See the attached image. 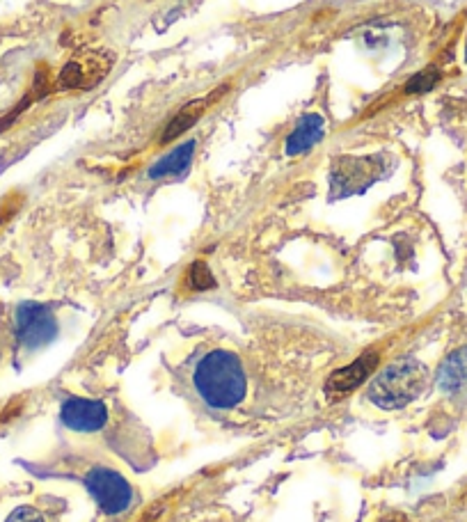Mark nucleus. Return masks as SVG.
<instances>
[{
    "mask_svg": "<svg viewBox=\"0 0 467 522\" xmlns=\"http://www.w3.org/2000/svg\"><path fill=\"white\" fill-rule=\"evenodd\" d=\"M195 387L211 408H234L245 397L241 360L229 351H211L195 369Z\"/></svg>",
    "mask_w": 467,
    "mask_h": 522,
    "instance_id": "nucleus-1",
    "label": "nucleus"
},
{
    "mask_svg": "<svg viewBox=\"0 0 467 522\" xmlns=\"http://www.w3.org/2000/svg\"><path fill=\"white\" fill-rule=\"evenodd\" d=\"M429 385V371L413 358H403L385 367L369 387V399L378 408L397 410L417 399Z\"/></svg>",
    "mask_w": 467,
    "mask_h": 522,
    "instance_id": "nucleus-2",
    "label": "nucleus"
},
{
    "mask_svg": "<svg viewBox=\"0 0 467 522\" xmlns=\"http://www.w3.org/2000/svg\"><path fill=\"white\" fill-rule=\"evenodd\" d=\"M383 177V158L367 156V158H337L330 170V191L332 197H348L362 193L374 181Z\"/></svg>",
    "mask_w": 467,
    "mask_h": 522,
    "instance_id": "nucleus-3",
    "label": "nucleus"
},
{
    "mask_svg": "<svg viewBox=\"0 0 467 522\" xmlns=\"http://www.w3.org/2000/svg\"><path fill=\"white\" fill-rule=\"evenodd\" d=\"M113 67V55L104 51L78 53L74 60H69L60 71L58 87L60 90H78L85 92L90 87L99 85L108 76Z\"/></svg>",
    "mask_w": 467,
    "mask_h": 522,
    "instance_id": "nucleus-4",
    "label": "nucleus"
},
{
    "mask_svg": "<svg viewBox=\"0 0 467 522\" xmlns=\"http://www.w3.org/2000/svg\"><path fill=\"white\" fill-rule=\"evenodd\" d=\"M85 486L108 516L126 511L133 502V488L129 486V481L108 468H94L87 474Z\"/></svg>",
    "mask_w": 467,
    "mask_h": 522,
    "instance_id": "nucleus-5",
    "label": "nucleus"
},
{
    "mask_svg": "<svg viewBox=\"0 0 467 522\" xmlns=\"http://www.w3.org/2000/svg\"><path fill=\"white\" fill-rule=\"evenodd\" d=\"M14 323H17V339L26 348L46 346L58 335V321H55L53 312L37 303H23L17 310Z\"/></svg>",
    "mask_w": 467,
    "mask_h": 522,
    "instance_id": "nucleus-6",
    "label": "nucleus"
},
{
    "mask_svg": "<svg viewBox=\"0 0 467 522\" xmlns=\"http://www.w3.org/2000/svg\"><path fill=\"white\" fill-rule=\"evenodd\" d=\"M62 424L78 433H94L108 422V410L101 401L67 399L60 410Z\"/></svg>",
    "mask_w": 467,
    "mask_h": 522,
    "instance_id": "nucleus-7",
    "label": "nucleus"
},
{
    "mask_svg": "<svg viewBox=\"0 0 467 522\" xmlns=\"http://www.w3.org/2000/svg\"><path fill=\"white\" fill-rule=\"evenodd\" d=\"M376 362H378L376 353H364L362 358H358V360L353 362V365H348L346 369L335 371V374L328 378L326 392L328 394H348V392H353L355 387L362 385L371 376V371L376 369Z\"/></svg>",
    "mask_w": 467,
    "mask_h": 522,
    "instance_id": "nucleus-8",
    "label": "nucleus"
},
{
    "mask_svg": "<svg viewBox=\"0 0 467 522\" xmlns=\"http://www.w3.org/2000/svg\"><path fill=\"white\" fill-rule=\"evenodd\" d=\"M323 136H326V122H323V117L321 115H305L287 140V154L289 156H300V154L310 152L314 145H319Z\"/></svg>",
    "mask_w": 467,
    "mask_h": 522,
    "instance_id": "nucleus-9",
    "label": "nucleus"
},
{
    "mask_svg": "<svg viewBox=\"0 0 467 522\" xmlns=\"http://www.w3.org/2000/svg\"><path fill=\"white\" fill-rule=\"evenodd\" d=\"M438 385L445 392H456L467 385V346L456 348L449 358L442 362L438 371Z\"/></svg>",
    "mask_w": 467,
    "mask_h": 522,
    "instance_id": "nucleus-10",
    "label": "nucleus"
},
{
    "mask_svg": "<svg viewBox=\"0 0 467 522\" xmlns=\"http://www.w3.org/2000/svg\"><path fill=\"white\" fill-rule=\"evenodd\" d=\"M195 154V142H184L177 149H172L168 156H163L152 170H149V177L161 179V177H177V174L186 172L188 165L193 163Z\"/></svg>",
    "mask_w": 467,
    "mask_h": 522,
    "instance_id": "nucleus-11",
    "label": "nucleus"
},
{
    "mask_svg": "<svg viewBox=\"0 0 467 522\" xmlns=\"http://www.w3.org/2000/svg\"><path fill=\"white\" fill-rule=\"evenodd\" d=\"M207 99L202 101H193V104H188L181 113L174 117V120L165 126V133H163V142H172L177 140L179 136H184V133L191 129V126L200 120V117L204 115V110H207Z\"/></svg>",
    "mask_w": 467,
    "mask_h": 522,
    "instance_id": "nucleus-12",
    "label": "nucleus"
},
{
    "mask_svg": "<svg viewBox=\"0 0 467 522\" xmlns=\"http://www.w3.org/2000/svg\"><path fill=\"white\" fill-rule=\"evenodd\" d=\"M188 284H191L193 289L202 291V289H211L216 280H213V275L209 273V268L204 264H193L191 271H188Z\"/></svg>",
    "mask_w": 467,
    "mask_h": 522,
    "instance_id": "nucleus-13",
    "label": "nucleus"
},
{
    "mask_svg": "<svg viewBox=\"0 0 467 522\" xmlns=\"http://www.w3.org/2000/svg\"><path fill=\"white\" fill-rule=\"evenodd\" d=\"M438 71L435 69H426L422 74H417L415 78H410L408 85H406V92H426L431 90V87L438 83Z\"/></svg>",
    "mask_w": 467,
    "mask_h": 522,
    "instance_id": "nucleus-14",
    "label": "nucleus"
},
{
    "mask_svg": "<svg viewBox=\"0 0 467 522\" xmlns=\"http://www.w3.org/2000/svg\"><path fill=\"white\" fill-rule=\"evenodd\" d=\"M7 522H44V518H42V513L33 509V506H19V509H14L10 513Z\"/></svg>",
    "mask_w": 467,
    "mask_h": 522,
    "instance_id": "nucleus-15",
    "label": "nucleus"
}]
</instances>
